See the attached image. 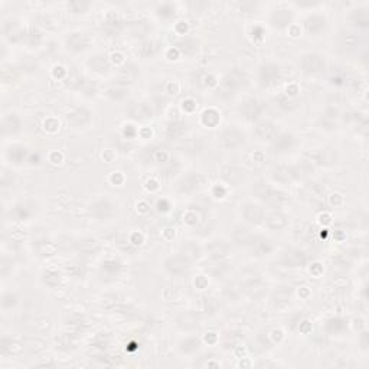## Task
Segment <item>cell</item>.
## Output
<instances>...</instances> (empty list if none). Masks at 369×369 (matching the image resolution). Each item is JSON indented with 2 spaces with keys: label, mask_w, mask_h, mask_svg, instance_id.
I'll return each instance as SVG.
<instances>
[{
  "label": "cell",
  "mask_w": 369,
  "mask_h": 369,
  "mask_svg": "<svg viewBox=\"0 0 369 369\" xmlns=\"http://www.w3.org/2000/svg\"><path fill=\"white\" fill-rule=\"evenodd\" d=\"M247 82L245 78V74L241 73V71H233L229 73L224 78V84H222V89H221V94L226 93L228 96H234L235 91L242 87V84Z\"/></svg>",
  "instance_id": "1"
},
{
  "label": "cell",
  "mask_w": 369,
  "mask_h": 369,
  "mask_svg": "<svg viewBox=\"0 0 369 369\" xmlns=\"http://www.w3.org/2000/svg\"><path fill=\"white\" fill-rule=\"evenodd\" d=\"M280 80V68L275 64H267L261 66L260 70V81L261 85L264 87H271L277 84Z\"/></svg>",
  "instance_id": "2"
},
{
  "label": "cell",
  "mask_w": 369,
  "mask_h": 369,
  "mask_svg": "<svg viewBox=\"0 0 369 369\" xmlns=\"http://www.w3.org/2000/svg\"><path fill=\"white\" fill-rule=\"evenodd\" d=\"M302 68L306 74L320 73L321 70L325 68V59L317 54H309V55L303 56Z\"/></svg>",
  "instance_id": "3"
},
{
  "label": "cell",
  "mask_w": 369,
  "mask_h": 369,
  "mask_svg": "<svg viewBox=\"0 0 369 369\" xmlns=\"http://www.w3.org/2000/svg\"><path fill=\"white\" fill-rule=\"evenodd\" d=\"M244 134L235 129H229L224 131V134L221 137V143L225 149H235L244 143Z\"/></svg>",
  "instance_id": "4"
},
{
  "label": "cell",
  "mask_w": 369,
  "mask_h": 369,
  "mask_svg": "<svg viewBox=\"0 0 369 369\" xmlns=\"http://www.w3.org/2000/svg\"><path fill=\"white\" fill-rule=\"evenodd\" d=\"M240 111L242 114V117H245L247 120H256L263 111V107L260 105L257 100L249 98V100L242 103V105L240 107Z\"/></svg>",
  "instance_id": "5"
},
{
  "label": "cell",
  "mask_w": 369,
  "mask_h": 369,
  "mask_svg": "<svg viewBox=\"0 0 369 369\" xmlns=\"http://www.w3.org/2000/svg\"><path fill=\"white\" fill-rule=\"evenodd\" d=\"M296 146V139L291 134H280V136L274 137L273 149L275 153H287L291 152V149Z\"/></svg>",
  "instance_id": "6"
},
{
  "label": "cell",
  "mask_w": 369,
  "mask_h": 369,
  "mask_svg": "<svg viewBox=\"0 0 369 369\" xmlns=\"http://www.w3.org/2000/svg\"><path fill=\"white\" fill-rule=\"evenodd\" d=\"M93 212L97 218H100L101 221L104 219H108L114 215L116 209H114V205L111 203V201L108 199H100L97 202L96 205L93 206Z\"/></svg>",
  "instance_id": "7"
},
{
  "label": "cell",
  "mask_w": 369,
  "mask_h": 369,
  "mask_svg": "<svg viewBox=\"0 0 369 369\" xmlns=\"http://www.w3.org/2000/svg\"><path fill=\"white\" fill-rule=\"evenodd\" d=\"M244 218L248 221L249 224H261L264 221V211L261 206L254 205V203H247L244 206Z\"/></svg>",
  "instance_id": "8"
},
{
  "label": "cell",
  "mask_w": 369,
  "mask_h": 369,
  "mask_svg": "<svg viewBox=\"0 0 369 369\" xmlns=\"http://www.w3.org/2000/svg\"><path fill=\"white\" fill-rule=\"evenodd\" d=\"M188 260L186 257H172L166 261V270L173 275H180L188 270Z\"/></svg>",
  "instance_id": "9"
},
{
  "label": "cell",
  "mask_w": 369,
  "mask_h": 369,
  "mask_svg": "<svg viewBox=\"0 0 369 369\" xmlns=\"http://www.w3.org/2000/svg\"><path fill=\"white\" fill-rule=\"evenodd\" d=\"M283 261H284V264L289 265V267H298V265L306 263V256L298 249H291V251H287L284 254Z\"/></svg>",
  "instance_id": "10"
},
{
  "label": "cell",
  "mask_w": 369,
  "mask_h": 369,
  "mask_svg": "<svg viewBox=\"0 0 369 369\" xmlns=\"http://www.w3.org/2000/svg\"><path fill=\"white\" fill-rule=\"evenodd\" d=\"M326 28V20L321 16H310L306 20V29L312 35H319V33Z\"/></svg>",
  "instance_id": "11"
},
{
  "label": "cell",
  "mask_w": 369,
  "mask_h": 369,
  "mask_svg": "<svg viewBox=\"0 0 369 369\" xmlns=\"http://www.w3.org/2000/svg\"><path fill=\"white\" fill-rule=\"evenodd\" d=\"M256 134H257L260 140L273 139V137H275L274 124L273 123H270V121H261V123H258L257 129H256Z\"/></svg>",
  "instance_id": "12"
},
{
  "label": "cell",
  "mask_w": 369,
  "mask_h": 369,
  "mask_svg": "<svg viewBox=\"0 0 369 369\" xmlns=\"http://www.w3.org/2000/svg\"><path fill=\"white\" fill-rule=\"evenodd\" d=\"M20 127V120L17 119L16 114H8V117L3 119V133H16Z\"/></svg>",
  "instance_id": "13"
},
{
  "label": "cell",
  "mask_w": 369,
  "mask_h": 369,
  "mask_svg": "<svg viewBox=\"0 0 369 369\" xmlns=\"http://www.w3.org/2000/svg\"><path fill=\"white\" fill-rule=\"evenodd\" d=\"M85 45H87V39H85L84 33H73L68 38V47L73 51H81L85 48Z\"/></svg>",
  "instance_id": "14"
},
{
  "label": "cell",
  "mask_w": 369,
  "mask_h": 369,
  "mask_svg": "<svg viewBox=\"0 0 369 369\" xmlns=\"http://www.w3.org/2000/svg\"><path fill=\"white\" fill-rule=\"evenodd\" d=\"M291 22V13H289L287 10H279L277 13L273 15V24L277 28H284Z\"/></svg>",
  "instance_id": "15"
},
{
  "label": "cell",
  "mask_w": 369,
  "mask_h": 369,
  "mask_svg": "<svg viewBox=\"0 0 369 369\" xmlns=\"http://www.w3.org/2000/svg\"><path fill=\"white\" fill-rule=\"evenodd\" d=\"M25 156H26V149L22 146H13L9 149V157L15 163H20L25 159Z\"/></svg>",
  "instance_id": "16"
},
{
  "label": "cell",
  "mask_w": 369,
  "mask_h": 369,
  "mask_svg": "<svg viewBox=\"0 0 369 369\" xmlns=\"http://www.w3.org/2000/svg\"><path fill=\"white\" fill-rule=\"evenodd\" d=\"M184 343L188 345V346H182V349H183L184 352H193V351H196V349L199 348V342H198L196 339H188Z\"/></svg>",
  "instance_id": "17"
},
{
  "label": "cell",
  "mask_w": 369,
  "mask_h": 369,
  "mask_svg": "<svg viewBox=\"0 0 369 369\" xmlns=\"http://www.w3.org/2000/svg\"><path fill=\"white\" fill-rule=\"evenodd\" d=\"M160 9H163L165 12H160L159 15L163 17H172L173 15H175V8H172L170 5H163Z\"/></svg>",
  "instance_id": "18"
}]
</instances>
